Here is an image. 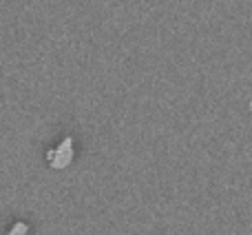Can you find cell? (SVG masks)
<instances>
[{"instance_id":"obj_1","label":"cell","mask_w":252,"mask_h":235,"mask_svg":"<svg viewBox=\"0 0 252 235\" xmlns=\"http://www.w3.org/2000/svg\"><path fill=\"white\" fill-rule=\"evenodd\" d=\"M11 235H27V227H25V224H16V227H13L11 229Z\"/></svg>"}]
</instances>
